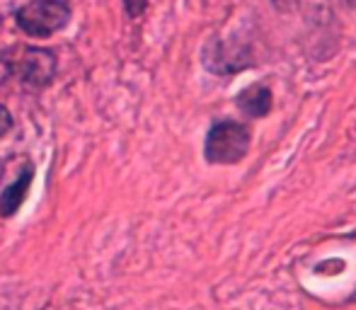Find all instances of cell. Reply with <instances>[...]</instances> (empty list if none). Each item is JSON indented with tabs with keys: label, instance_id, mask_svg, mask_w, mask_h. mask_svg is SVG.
Here are the masks:
<instances>
[{
	"label": "cell",
	"instance_id": "1",
	"mask_svg": "<svg viewBox=\"0 0 356 310\" xmlns=\"http://www.w3.org/2000/svg\"><path fill=\"white\" fill-rule=\"evenodd\" d=\"M250 151V129L240 122H216L204 143V155L211 165H235Z\"/></svg>",
	"mask_w": 356,
	"mask_h": 310
},
{
	"label": "cell",
	"instance_id": "2",
	"mask_svg": "<svg viewBox=\"0 0 356 310\" xmlns=\"http://www.w3.org/2000/svg\"><path fill=\"white\" fill-rule=\"evenodd\" d=\"M71 19L68 0H32L17 10V24L29 37H51Z\"/></svg>",
	"mask_w": 356,
	"mask_h": 310
},
{
	"label": "cell",
	"instance_id": "3",
	"mask_svg": "<svg viewBox=\"0 0 356 310\" xmlns=\"http://www.w3.org/2000/svg\"><path fill=\"white\" fill-rule=\"evenodd\" d=\"M19 73L22 80L29 85H49L56 73V58L51 51H42V49H27L19 63Z\"/></svg>",
	"mask_w": 356,
	"mask_h": 310
},
{
	"label": "cell",
	"instance_id": "4",
	"mask_svg": "<svg viewBox=\"0 0 356 310\" xmlns=\"http://www.w3.org/2000/svg\"><path fill=\"white\" fill-rule=\"evenodd\" d=\"M238 109L245 114V117H252V119H262L272 112L274 107V97H272V90L262 83H254L250 88H245L243 92L238 95Z\"/></svg>",
	"mask_w": 356,
	"mask_h": 310
},
{
	"label": "cell",
	"instance_id": "5",
	"mask_svg": "<svg viewBox=\"0 0 356 310\" xmlns=\"http://www.w3.org/2000/svg\"><path fill=\"white\" fill-rule=\"evenodd\" d=\"M32 174H34V168L27 165L24 172H19V177L3 189V194H0V213H3V216H15V213H17V209L22 206L24 197H27V192H29Z\"/></svg>",
	"mask_w": 356,
	"mask_h": 310
},
{
	"label": "cell",
	"instance_id": "6",
	"mask_svg": "<svg viewBox=\"0 0 356 310\" xmlns=\"http://www.w3.org/2000/svg\"><path fill=\"white\" fill-rule=\"evenodd\" d=\"M13 129V117H10V112L8 109L0 104V136H5V133Z\"/></svg>",
	"mask_w": 356,
	"mask_h": 310
},
{
	"label": "cell",
	"instance_id": "7",
	"mask_svg": "<svg viewBox=\"0 0 356 310\" xmlns=\"http://www.w3.org/2000/svg\"><path fill=\"white\" fill-rule=\"evenodd\" d=\"M127 10L131 17H138L145 10V0H127Z\"/></svg>",
	"mask_w": 356,
	"mask_h": 310
}]
</instances>
